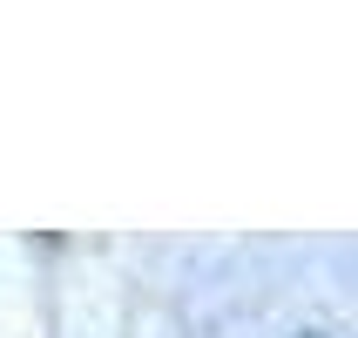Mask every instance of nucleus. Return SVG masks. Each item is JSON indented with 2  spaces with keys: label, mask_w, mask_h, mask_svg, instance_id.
I'll return each mask as SVG.
<instances>
[{
  "label": "nucleus",
  "mask_w": 358,
  "mask_h": 338,
  "mask_svg": "<svg viewBox=\"0 0 358 338\" xmlns=\"http://www.w3.org/2000/svg\"><path fill=\"white\" fill-rule=\"evenodd\" d=\"M291 338H338V332H331V325H298Z\"/></svg>",
  "instance_id": "1"
}]
</instances>
